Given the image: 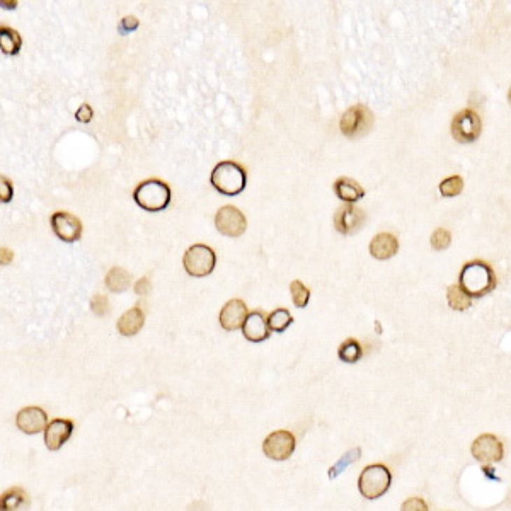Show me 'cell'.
Segmentation results:
<instances>
[{"label": "cell", "mask_w": 511, "mask_h": 511, "mask_svg": "<svg viewBox=\"0 0 511 511\" xmlns=\"http://www.w3.org/2000/svg\"><path fill=\"white\" fill-rule=\"evenodd\" d=\"M458 285L470 298H479L496 288L498 278L489 262L475 259V261H469L462 266Z\"/></svg>", "instance_id": "1"}, {"label": "cell", "mask_w": 511, "mask_h": 511, "mask_svg": "<svg viewBox=\"0 0 511 511\" xmlns=\"http://www.w3.org/2000/svg\"><path fill=\"white\" fill-rule=\"evenodd\" d=\"M211 186L218 192L227 196H237L244 191L247 183V174L242 166L232 160H223L211 171Z\"/></svg>", "instance_id": "2"}, {"label": "cell", "mask_w": 511, "mask_h": 511, "mask_svg": "<svg viewBox=\"0 0 511 511\" xmlns=\"http://www.w3.org/2000/svg\"><path fill=\"white\" fill-rule=\"evenodd\" d=\"M133 200L145 211H162L171 203V188L160 179H147L135 188Z\"/></svg>", "instance_id": "3"}, {"label": "cell", "mask_w": 511, "mask_h": 511, "mask_svg": "<svg viewBox=\"0 0 511 511\" xmlns=\"http://www.w3.org/2000/svg\"><path fill=\"white\" fill-rule=\"evenodd\" d=\"M392 486V472L384 463H372L361 470L358 477V489L365 499L382 498Z\"/></svg>", "instance_id": "4"}, {"label": "cell", "mask_w": 511, "mask_h": 511, "mask_svg": "<svg viewBox=\"0 0 511 511\" xmlns=\"http://www.w3.org/2000/svg\"><path fill=\"white\" fill-rule=\"evenodd\" d=\"M375 116L365 104H355L349 109H346L344 115L341 116L340 128L341 133L348 139H360L370 132Z\"/></svg>", "instance_id": "5"}, {"label": "cell", "mask_w": 511, "mask_h": 511, "mask_svg": "<svg viewBox=\"0 0 511 511\" xmlns=\"http://www.w3.org/2000/svg\"><path fill=\"white\" fill-rule=\"evenodd\" d=\"M215 262H217V258H215L214 249L204 246V244H195V246H191L184 253L183 259L186 273L195 278L208 276L215 270Z\"/></svg>", "instance_id": "6"}, {"label": "cell", "mask_w": 511, "mask_h": 511, "mask_svg": "<svg viewBox=\"0 0 511 511\" xmlns=\"http://www.w3.org/2000/svg\"><path fill=\"white\" fill-rule=\"evenodd\" d=\"M481 132L482 120L474 109H462L451 120V136L458 144H474L481 136Z\"/></svg>", "instance_id": "7"}, {"label": "cell", "mask_w": 511, "mask_h": 511, "mask_svg": "<svg viewBox=\"0 0 511 511\" xmlns=\"http://www.w3.org/2000/svg\"><path fill=\"white\" fill-rule=\"evenodd\" d=\"M470 454L482 465H489V463L501 462L505 457V447L496 435L482 433L470 445Z\"/></svg>", "instance_id": "8"}, {"label": "cell", "mask_w": 511, "mask_h": 511, "mask_svg": "<svg viewBox=\"0 0 511 511\" xmlns=\"http://www.w3.org/2000/svg\"><path fill=\"white\" fill-rule=\"evenodd\" d=\"M295 447H297V440H295L293 433H290L286 430L273 431L262 442V451L271 460L290 458L293 455Z\"/></svg>", "instance_id": "9"}, {"label": "cell", "mask_w": 511, "mask_h": 511, "mask_svg": "<svg viewBox=\"0 0 511 511\" xmlns=\"http://www.w3.org/2000/svg\"><path fill=\"white\" fill-rule=\"evenodd\" d=\"M215 227L227 237H239L247 229V220L239 208L225 204L215 215Z\"/></svg>", "instance_id": "10"}, {"label": "cell", "mask_w": 511, "mask_h": 511, "mask_svg": "<svg viewBox=\"0 0 511 511\" xmlns=\"http://www.w3.org/2000/svg\"><path fill=\"white\" fill-rule=\"evenodd\" d=\"M365 223V211L355 204L344 203L334 214V227L340 234L351 235L356 234Z\"/></svg>", "instance_id": "11"}, {"label": "cell", "mask_w": 511, "mask_h": 511, "mask_svg": "<svg viewBox=\"0 0 511 511\" xmlns=\"http://www.w3.org/2000/svg\"><path fill=\"white\" fill-rule=\"evenodd\" d=\"M51 229L64 242H76L82 235V223L76 215L69 211H55L51 215Z\"/></svg>", "instance_id": "12"}, {"label": "cell", "mask_w": 511, "mask_h": 511, "mask_svg": "<svg viewBox=\"0 0 511 511\" xmlns=\"http://www.w3.org/2000/svg\"><path fill=\"white\" fill-rule=\"evenodd\" d=\"M15 424L26 435L41 433L48 426V414L38 406L24 407L15 416Z\"/></svg>", "instance_id": "13"}, {"label": "cell", "mask_w": 511, "mask_h": 511, "mask_svg": "<svg viewBox=\"0 0 511 511\" xmlns=\"http://www.w3.org/2000/svg\"><path fill=\"white\" fill-rule=\"evenodd\" d=\"M247 316H249V312H247V307L241 298H232L220 310V326L225 331H237L244 326Z\"/></svg>", "instance_id": "14"}, {"label": "cell", "mask_w": 511, "mask_h": 511, "mask_svg": "<svg viewBox=\"0 0 511 511\" xmlns=\"http://www.w3.org/2000/svg\"><path fill=\"white\" fill-rule=\"evenodd\" d=\"M74 430H76V426H74V421H70V419H53V421L48 423L45 430L46 448L51 451L60 450L70 440Z\"/></svg>", "instance_id": "15"}, {"label": "cell", "mask_w": 511, "mask_h": 511, "mask_svg": "<svg viewBox=\"0 0 511 511\" xmlns=\"http://www.w3.org/2000/svg\"><path fill=\"white\" fill-rule=\"evenodd\" d=\"M242 334L247 341L251 343H262L270 337V328H268V317L265 314L254 310L247 316L246 322L242 326Z\"/></svg>", "instance_id": "16"}, {"label": "cell", "mask_w": 511, "mask_h": 511, "mask_svg": "<svg viewBox=\"0 0 511 511\" xmlns=\"http://www.w3.org/2000/svg\"><path fill=\"white\" fill-rule=\"evenodd\" d=\"M397 251H399V241L391 232H380L370 242V254L379 261L394 258Z\"/></svg>", "instance_id": "17"}, {"label": "cell", "mask_w": 511, "mask_h": 511, "mask_svg": "<svg viewBox=\"0 0 511 511\" xmlns=\"http://www.w3.org/2000/svg\"><path fill=\"white\" fill-rule=\"evenodd\" d=\"M29 506V494L19 486L4 491L2 496H0V511H27Z\"/></svg>", "instance_id": "18"}, {"label": "cell", "mask_w": 511, "mask_h": 511, "mask_svg": "<svg viewBox=\"0 0 511 511\" xmlns=\"http://www.w3.org/2000/svg\"><path fill=\"white\" fill-rule=\"evenodd\" d=\"M144 324H145L144 310H141L140 307H133V309L127 310V312L120 317L116 328L121 336H135V334H139L140 329L144 328Z\"/></svg>", "instance_id": "19"}, {"label": "cell", "mask_w": 511, "mask_h": 511, "mask_svg": "<svg viewBox=\"0 0 511 511\" xmlns=\"http://www.w3.org/2000/svg\"><path fill=\"white\" fill-rule=\"evenodd\" d=\"M334 192L341 202L353 204L365 196V190L351 178H340L334 183Z\"/></svg>", "instance_id": "20"}, {"label": "cell", "mask_w": 511, "mask_h": 511, "mask_svg": "<svg viewBox=\"0 0 511 511\" xmlns=\"http://www.w3.org/2000/svg\"><path fill=\"white\" fill-rule=\"evenodd\" d=\"M130 283H132V276L127 270H123L121 266H115V268L109 270V273L106 274V286L108 290L115 293L127 292L130 288Z\"/></svg>", "instance_id": "21"}, {"label": "cell", "mask_w": 511, "mask_h": 511, "mask_svg": "<svg viewBox=\"0 0 511 511\" xmlns=\"http://www.w3.org/2000/svg\"><path fill=\"white\" fill-rule=\"evenodd\" d=\"M0 46H2L4 53L9 55V57H14V55H18L21 51V34L13 29V27L2 26L0 27Z\"/></svg>", "instance_id": "22"}, {"label": "cell", "mask_w": 511, "mask_h": 511, "mask_svg": "<svg viewBox=\"0 0 511 511\" xmlns=\"http://www.w3.org/2000/svg\"><path fill=\"white\" fill-rule=\"evenodd\" d=\"M447 302L451 310H458V312H463V310L472 307V298L463 292L458 283H454L447 288Z\"/></svg>", "instance_id": "23"}, {"label": "cell", "mask_w": 511, "mask_h": 511, "mask_svg": "<svg viewBox=\"0 0 511 511\" xmlns=\"http://www.w3.org/2000/svg\"><path fill=\"white\" fill-rule=\"evenodd\" d=\"M337 356L344 363H356L363 356V348H361V344L358 343L355 337H348L337 348Z\"/></svg>", "instance_id": "24"}, {"label": "cell", "mask_w": 511, "mask_h": 511, "mask_svg": "<svg viewBox=\"0 0 511 511\" xmlns=\"http://www.w3.org/2000/svg\"><path fill=\"white\" fill-rule=\"evenodd\" d=\"M292 322H293L292 314H290L286 309H276L268 316V328L270 331L273 332L286 331V328H288Z\"/></svg>", "instance_id": "25"}, {"label": "cell", "mask_w": 511, "mask_h": 511, "mask_svg": "<svg viewBox=\"0 0 511 511\" xmlns=\"http://www.w3.org/2000/svg\"><path fill=\"white\" fill-rule=\"evenodd\" d=\"M360 457H361V448L360 447H355V448H351L349 451H346L343 457L340 458V462H336L331 467V469H329V474H328L329 479L332 481V479H336L337 475L343 474L346 467L353 465V463L358 462V458H360Z\"/></svg>", "instance_id": "26"}, {"label": "cell", "mask_w": 511, "mask_h": 511, "mask_svg": "<svg viewBox=\"0 0 511 511\" xmlns=\"http://www.w3.org/2000/svg\"><path fill=\"white\" fill-rule=\"evenodd\" d=\"M438 190L443 198H454V196H458L462 192L463 179L460 176H450V178H445L440 183Z\"/></svg>", "instance_id": "27"}, {"label": "cell", "mask_w": 511, "mask_h": 511, "mask_svg": "<svg viewBox=\"0 0 511 511\" xmlns=\"http://www.w3.org/2000/svg\"><path fill=\"white\" fill-rule=\"evenodd\" d=\"M290 292H292V300L295 307L304 309L310 300V290L300 280H293L290 283Z\"/></svg>", "instance_id": "28"}, {"label": "cell", "mask_w": 511, "mask_h": 511, "mask_svg": "<svg viewBox=\"0 0 511 511\" xmlns=\"http://www.w3.org/2000/svg\"><path fill=\"white\" fill-rule=\"evenodd\" d=\"M430 244L435 251H445L447 247L451 244L450 232H448L447 229H443V227H440V229H436L433 232V235H431Z\"/></svg>", "instance_id": "29"}, {"label": "cell", "mask_w": 511, "mask_h": 511, "mask_svg": "<svg viewBox=\"0 0 511 511\" xmlns=\"http://www.w3.org/2000/svg\"><path fill=\"white\" fill-rule=\"evenodd\" d=\"M400 511H430V506H428L426 499L419 496L407 498L406 501L400 506Z\"/></svg>", "instance_id": "30"}, {"label": "cell", "mask_w": 511, "mask_h": 511, "mask_svg": "<svg viewBox=\"0 0 511 511\" xmlns=\"http://www.w3.org/2000/svg\"><path fill=\"white\" fill-rule=\"evenodd\" d=\"M90 309H92V312L96 314V316H106L109 310V304H108V298L104 297V295H94L92 298H90Z\"/></svg>", "instance_id": "31"}, {"label": "cell", "mask_w": 511, "mask_h": 511, "mask_svg": "<svg viewBox=\"0 0 511 511\" xmlns=\"http://www.w3.org/2000/svg\"><path fill=\"white\" fill-rule=\"evenodd\" d=\"M139 19L135 18V15H127V18L121 19L120 22V33L121 34H127L130 33V31H135L136 27H139Z\"/></svg>", "instance_id": "32"}, {"label": "cell", "mask_w": 511, "mask_h": 511, "mask_svg": "<svg viewBox=\"0 0 511 511\" xmlns=\"http://www.w3.org/2000/svg\"><path fill=\"white\" fill-rule=\"evenodd\" d=\"M76 118L77 121H80V123H89V121L92 120V108H90L89 104H82L80 108L77 109Z\"/></svg>", "instance_id": "33"}, {"label": "cell", "mask_w": 511, "mask_h": 511, "mask_svg": "<svg viewBox=\"0 0 511 511\" xmlns=\"http://www.w3.org/2000/svg\"><path fill=\"white\" fill-rule=\"evenodd\" d=\"M2 191H0V200H2L4 203H9L10 200H13V186H10V183L7 181L6 178H2Z\"/></svg>", "instance_id": "34"}, {"label": "cell", "mask_w": 511, "mask_h": 511, "mask_svg": "<svg viewBox=\"0 0 511 511\" xmlns=\"http://www.w3.org/2000/svg\"><path fill=\"white\" fill-rule=\"evenodd\" d=\"M135 292L139 295H145L150 292V281H148L147 278H140V280L135 283Z\"/></svg>", "instance_id": "35"}, {"label": "cell", "mask_w": 511, "mask_h": 511, "mask_svg": "<svg viewBox=\"0 0 511 511\" xmlns=\"http://www.w3.org/2000/svg\"><path fill=\"white\" fill-rule=\"evenodd\" d=\"M508 99H510V104H511V88H510V92H508Z\"/></svg>", "instance_id": "36"}]
</instances>
